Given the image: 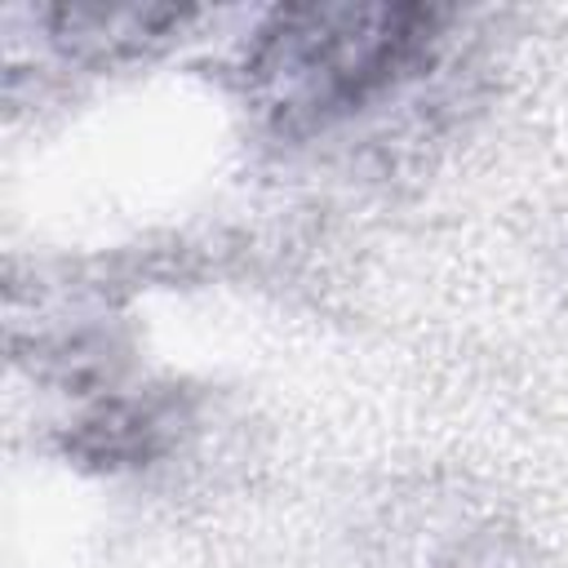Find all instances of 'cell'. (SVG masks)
<instances>
[{
	"label": "cell",
	"instance_id": "1",
	"mask_svg": "<svg viewBox=\"0 0 568 568\" xmlns=\"http://www.w3.org/2000/svg\"><path fill=\"white\" fill-rule=\"evenodd\" d=\"M430 9H280L275 31H266V67L284 80V111H328L351 106L368 89L386 84L413 62L430 36Z\"/></svg>",
	"mask_w": 568,
	"mask_h": 568
}]
</instances>
